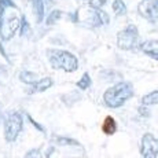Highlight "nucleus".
<instances>
[{
	"mask_svg": "<svg viewBox=\"0 0 158 158\" xmlns=\"http://www.w3.org/2000/svg\"><path fill=\"white\" fill-rule=\"evenodd\" d=\"M0 4H3L4 7H6V6H8V7H13V8L17 7V6H15L14 3L11 2V0H0Z\"/></svg>",
	"mask_w": 158,
	"mask_h": 158,
	"instance_id": "nucleus-22",
	"label": "nucleus"
},
{
	"mask_svg": "<svg viewBox=\"0 0 158 158\" xmlns=\"http://www.w3.org/2000/svg\"><path fill=\"white\" fill-rule=\"evenodd\" d=\"M21 129H22V117L18 113H13L8 115L7 121H6V131L4 135L8 142H14L17 136L19 135Z\"/></svg>",
	"mask_w": 158,
	"mask_h": 158,
	"instance_id": "nucleus-4",
	"label": "nucleus"
},
{
	"mask_svg": "<svg viewBox=\"0 0 158 158\" xmlns=\"http://www.w3.org/2000/svg\"><path fill=\"white\" fill-rule=\"evenodd\" d=\"M113 11L117 15H120V14H124L127 11V7H125V4H124V2L123 0H115V2L113 3Z\"/></svg>",
	"mask_w": 158,
	"mask_h": 158,
	"instance_id": "nucleus-15",
	"label": "nucleus"
},
{
	"mask_svg": "<svg viewBox=\"0 0 158 158\" xmlns=\"http://www.w3.org/2000/svg\"><path fill=\"white\" fill-rule=\"evenodd\" d=\"M50 87H52V80H51L50 77L41 78V80L37 81V84H36V89H37L39 92H44V91H47Z\"/></svg>",
	"mask_w": 158,
	"mask_h": 158,
	"instance_id": "nucleus-12",
	"label": "nucleus"
},
{
	"mask_svg": "<svg viewBox=\"0 0 158 158\" xmlns=\"http://www.w3.org/2000/svg\"><path fill=\"white\" fill-rule=\"evenodd\" d=\"M18 29H19V19L15 15H10V18L2 22L0 25V35H2L3 40H10Z\"/></svg>",
	"mask_w": 158,
	"mask_h": 158,
	"instance_id": "nucleus-6",
	"label": "nucleus"
},
{
	"mask_svg": "<svg viewBox=\"0 0 158 158\" xmlns=\"http://www.w3.org/2000/svg\"><path fill=\"white\" fill-rule=\"evenodd\" d=\"M55 142L58 144H60V146H66V144H69V146H72V144L78 146V144H80L77 140H73V139H68V138H55Z\"/></svg>",
	"mask_w": 158,
	"mask_h": 158,
	"instance_id": "nucleus-17",
	"label": "nucleus"
},
{
	"mask_svg": "<svg viewBox=\"0 0 158 158\" xmlns=\"http://www.w3.org/2000/svg\"><path fill=\"white\" fill-rule=\"evenodd\" d=\"M140 151L144 158H158V139L151 133H146L142 139Z\"/></svg>",
	"mask_w": 158,
	"mask_h": 158,
	"instance_id": "nucleus-5",
	"label": "nucleus"
},
{
	"mask_svg": "<svg viewBox=\"0 0 158 158\" xmlns=\"http://www.w3.org/2000/svg\"><path fill=\"white\" fill-rule=\"evenodd\" d=\"M139 113L143 115V117H150V111H148L147 109H146V106H144V105L142 106V107H139Z\"/></svg>",
	"mask_w": 158,
	"mask_h": 158,
	"instance_id": "nucleus-21",
	"label": "nucleus"
},
{
	"mask_svg": "<svg viewBox=\"0 0 158 158\" xmlns=\"http://www.w3.org/2000/svg\"><path fill=\"white\" fill-rule=\"evenodd\" d=\"M139 13L151 21L157 19V0H143L138 7Z\"/></svg>",
	"mask_w": 158,
	"mask_h": 158,
	"instance_id": "nucleus-7",
	"label": "nucleus"
},
{
	"mask_svg": "<svg viewBox=\"0 0 158 158\" xmlns=\"http://www.w3.org/2000/svg\"><path fill=\"white\" fill-rule=\"evenodd\" d=\"M91 77H89V74L88 73H84L83 74V77L80 78V81L77 83V85H78V88H81V89H87L88 87L91 85Z\"/></svg>",
	"mask_w": 158,
	"mask_h": 158,
	"instance_id": "nucleus-13",
	"label": "nucleus"
},
{
	"mask_svg": "<svg viewBox=\"0 0 158 158\" xmlns=\"http://www.w3.org/2000/svg\"><path fill=\"white\" fill-rule=\"evenodd\" d=\"M77 2H80V3H84V2H88V0H77Z\"/></svg>",
	"mask_w": 158,
	"mask_h": 158,
	"instance_id": "nucleus-25",
	"label": "nucleus"
},
{
	"mask_svg": "<svg viewBox=\"0 0 158 158\" xmlns=\"http://www.w3.org/2000/svg\"><path fill=\"white\" fill-rule=\"evenodd\" d=\"M117 45L118 48L127 51L133 50L139 45V32L135 25H128L127 29L118 32L117 35Z\"/></svg>",
	"mask_w": 158,
	"mask_h": 158,
	"instance_id": "nucleus-3",
	"label": "nucleus"
},
{
	"mask_svg": "<svg viewBox=\"0 0 158 158\" xmlns=\"http://www.w3.org/2000/svg\"><path fill=\"white\" fill-rule=\"evenodd\" d=\"M103 132L107 133V135H113L117 131V123L113 117H107L105 121H103V127H102Z\"/></svg>",
	"mask_w": 158,
	"mask_h": 158,
	"instance_id": "nucleus-10",
	"label": "nucleus"
},
{
	"mask_svg": "<svg viewBox=\"0 0 158 158\" xmlns=\"http://www.w3.org/2000/svg\"><path fill=\"white\" fill-rule=\"evenodd\" d=\"M36 74L35 73H30V72H22L21 73V80L26 84H33L36 81Z\"/></svg>",
	"mask_w": 158,
	"mask_h": 158,
	"instance_id": "nucleus-14",
	"label": "nucleus"
},
{
	"mask_svg": "<svg viewBox=\"0 0 158 158\" xmlns=\"http://www.w3.org/2000/svg\"><path fill=\"white\" fill-rule=\"evenodd\" d=\"M47 56L50 59V63L54 69H62L66 73H72L77 70L78 62L77 58L73 54L63 50H50L47 52Z\"/></svg>",
	"mask_w": 158,
	"mask_h": 158,
	"instance_id": "nucleus-2",
	"label": "nucleus"
},
{
	"mask_svg": "<svg viewBox=\"0 0 158 158\" xmlns=\"http://www.w3.org/2000/svg\"><path fill=\"white\" fill-rule=\"evenodd\" d=\"M28 118H29V120H30V123H32V124H33V125H35V128H37V129H40V131H41V132H44V128H43V127H41V125H40V124H37V123H36V121H35V120H33V118H32V117H30V115H28Z\"/></svg>",
	"mask_w": 158,
	"mask_h": 158,
	"instance_id": "nucleus-23",
	"label": "nucleus"
},
{
	"mask_svg": "<svg viewBox=\"0 0 158 158\" xmlns=\"http://www.w3.org/2000/svg\"><path fill=\"white\" fill-rule=\"evenodd\" d=\"M96 14H98V18L99 21H101V25H107L109 23V15L106 13H103L102 10H99V8H96Z\"/></svg>",
	"mask_w": 158,
	"mask_h": 158,
	"instance_id": "nucleus-18",
	"label": "nucleus"
},
{
	"mask_svg": "<svg viewBox=\"0 0 158 158\" xmlns=\"http://www.w3.org/2000/svg\"><path fill=\"white\" fill-rule=\"evenodd\" d=\"M60 11L59 10H54L52 13H51L50 15H48L47 18V25H54L55 22H58V21L60 19Z\"/></svg>",
	"mask_w": 158,
	"mask_h": 158,
	"instance_id": "nucleus-16",
	"label": "nucleus"
},
{
	"mask_svg": "<svg viewBox=\"0 0 158 158\" xmlns=\"http://www.w3.org/2000/svg\"><path fill=\"white\" fill-rule=\"evenodd\" d=\"M26 157H40V151L39 150H32L26 154Z\"/></svg>",
	"mask_w": 158,
	"mask_h": 158,
	"instance_id": "nucleus-24",
	"label": "nucleus"
},
{
	"mask_svg": "<svg viewBox=\"0 0 158 158\" xmlns=\"http://www.w3.org/2000/svg\"><path fill=\"white\" fill-rule=\"evenodd\" d=\"M33 4V13H35L36 21L41 22L44 17V6H43V0H30Z\"/></svg>",
	"mask_w": 158,
	"mask_h": 158,
	"instance_id": "nucleus-9",
	"label": "nucleus"
},
{
	"mask_svg": "<svg viewBox=\"0 0 158 158\" xmlns=\"http://www.w3.org/2000/svg\"><path fill=\"white\" fill-rule=\"evenodd\" d=\"M157 101H158V92L157 91H153L151 94H148V95H146L142 98V103H143L144 106H156L157 105Z\"/></svg>",
	"mask_w": 158,
	"mask_h": 158,
	"instance_id": "nucleus-11",
	"label": "nucleus"
},
{
	"mask_svg": "<svg viewBox=\"0 0 158 158\" xmlns=\"http://www.w3.org/2000/svg\"><path fill=\"white\" fill-rule=\"evenodd\" d=\"M19 26H21V35L25 36L26 33H28V30H29V23H28V21H26V18L23 17V15H22V18H21Z\"/></svg>",
	"mask_w": 158,
	"mask_h": 158,
	"instance_id": "nucleus-19",
	"label": "nucleus"
},
{
	"mask_svg": "<svg viewBox=\"0 0 158 158\" xmlns=\"http://www.w3.org/2000/svg\"><path fill=\"white\" fill-rule=\"evenodd\" d=\"M142 51L147 54L148 56H153L154 59H158V41L157 40H147L142 44Z\"/></svg>",
	"mask_w": 158,
	"mask_h": 158,
	"instance_id": "nucleus-8",
	"label": "nucleus"
},
{
	"mask_svg": "<svg viewBox=\"0 0 158 158\" xmlns=\"http://www.w3.org/2000/svg\"><path fill=\"white\" fill-rule=\"evenodd\" d=\"M133 95V88L129 83H118L109 88L103 95L105 105L110 109L121 107L127 101H129Z\"/></svg>",
	"mask_w": 158,
	"mask_h": 158,
	"instance_id": "nucleus-1",
	"label": "nucleus"
},
{
	"mask_svg": "<svg viewBox=\"0 0 158 158\" xmlns=\"http://www.w3.org/2000/svg\"><path fill=\"white\" fill-rule=\"evenodd\" d=\"M88 2H89V7L92 10H96V8H101L107 0H88Z\"/></svg>",
	"mask_w": 158,
	"mask_h": 158,
	"instance_id": "nucleus-20",
	"label": "nucleus"
}]
</instances>
